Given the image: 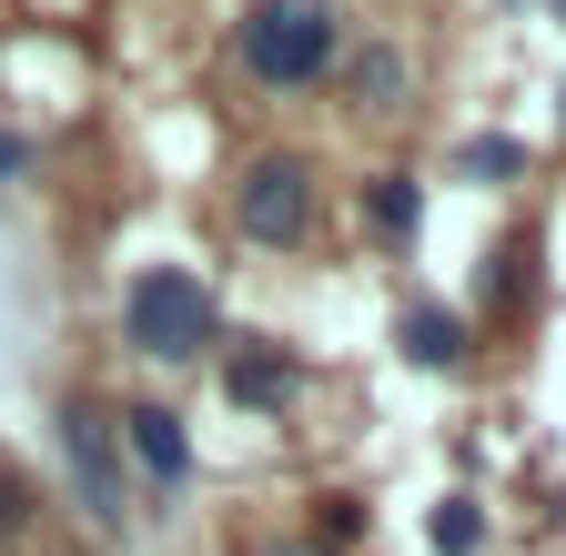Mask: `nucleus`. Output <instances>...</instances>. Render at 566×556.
<instances>
[{"mask_svg":"<svg viewBox=\"0 0 566 556\" xmlns=\"http://www.w3.org/2000/svg\"><path fill=\"white\" fill-rule=\"evenodd\" d=\"M122 344H132V355H153V365L212 355V294L192 284L182 263H142L132 294H122Z\"/></svg>","mask_w":566,"mask_h":556,"instance_id":"1","label":"nucleus"},{"mask_svg":"<svg viewBox=\"0 0 566 556\" xmlns=\"http://www.w3.org/2000/svg\"><path fill=\"white\" fill-rule=\"evenodd\" d=\"M334 51H344V31H334L324 0H253V11H243V72L273 82V92L324 82Z\"/></svg>","mask_w":566,"mask_h":556,"instance_id":"2","label":"nucleus"},{"mask_svg":"<svg viewBox=\"0 0 566 556\" xmlns=\"http://www.w3.org/2000/svg\"><path fill=\"white\" fill-rule=\"evenodd\" d=\"M233 223L243 243H304L314 233V162L304 153H253L233 182Z\"/></svg>","mask_w":566,"mask_h":556,"instance_id":"3","label":"nucleus"},{"mask_svg":"<svg viewBox=\"0 0 566 556\" xmlns=\"http://www.w3.org/2000/svg\"><path fill=\"white\" fill-rule=\"evenodd\" d=\"M61 455H71V485H82L92 526H102V536H132V506H122V436H112V415L71 405V415H61Z\"/></svg>","mask_w":566,"mask_h":556,"instance_id":"4","label":"nucleus"},{"mask_svg":"<svg viewBox=\"0 0 566 556\" xmlns=\"http://www.w3.org/2000/svg\"><path fill=\"white\" fill-rule=\"evenodd\" d=\"M122 455L153 475V485H182V475H192V436H182L172 405H132V415H122Z\"/></svg>","mask_w":566,"mask_h":556,"instance_id":"5","label":"nucleus"},{"mask_svg":"<svg viewBox=\"0 0 566 556\" xmlns=\"http://www.w3.org/2000/svg\"><path fill=\"white\" fill-rule=\"evenodd\" d=\"M223 395H233V405H263V415H273L283 395H294V365H283V355H233V365H223Z\"/></svg>","mask_w":566,"mask_h":556,"instance_id":"6","label":"nucleus"},{"mask_svg":"<svg viewBox=\"0 0 566 556\" xmlns=\"http://www.w3.org/2000/svg\"><path fill=\"white\" fill-rule=\"evenodd\" d=\"M405 355H415V365H455V355H465V324H455L446 304H415V314H405Z\"/></svg>","mask_w":566,"mask_h":556,"instance_id":"7","label":"nucleus"},{"mask_svg":"<svg viewBox=\"0 0 566 556\" xmlns=\"http://www.w3.org/2000/svg\"><path fill=\"white\" fill-rule=\"evenodd\" d=\"M395 92H405V61L395 51H365V61H354V102H365V112H395Z\"/></svg>","mask_w":566,"mask_h":556,"instance_id":"8","label":"nucleus"},{"mask_svg":"<svg viewBox=\"0 0 566 556\" xmlns=\"http://www.w3.org/2000/svg\"><path fill=\"white\" fill-rule=\"evenodd\" d=\"M365 213H375L385 233H415V213H424V202H415V182H405V172H385V182L365 192Z\"/></svg>","mask_w":566,"mask_h":556,"instance_id":"9","label":"nucleus"},{"mask_svg":"<svg viewBox=\"0 0 566 556\" xmlns=\"http://www.w3.org/2000/svg\"><path fill=\"white\" fill-rule=\"evenodd\" d=\"M475 536H485V516L455 496V506H436V556H475Z\"/></svg>","mask_w":566,"mask_h":556,"instance_id":"10","label":"nucleus"},{"mask_svg":"<svg viewBox=\"0 0 566 556\" xmlns=\"http://www.w3.org/2000/svg\"><path fill=\"white\" fill-rule=\"evenodd\" d=\"M465 172H475V182H485V172L506 182V172H526V153H516V143H465Z\"/></svg>","mask_w":566,"mask_h":556,"instance_id":"11","label":"nucleus"},{"mask_svg":"<svg viewBox=\"0 0 566 556\" xmlns=\"http://www.w3.org/2000/svg\"><path fill=\"white\" fill-rule=\"evenodd\" d=\"M354 526H365V506H354V496H324V516H314V536H334V546H344Z\"/></svg>","mask_w":566,"mask_h":556,"instance_id":"12","label":"nucleus"},{"mask_svg":"<svg viewBox=\"0 0 566 556\" xmlns=\"http://www.w3.org/2000/svg\"><path fill=\"white\" fill-rule=\"evenodd\" d=\"M21 516H31V485H21V475H0V536H11Z\"/></svg>","mask_w":566,"mask_h":556,"instance_id":"13","label":"nucleus"},{"mask_svg":"<svg viewBox=\"0 0 566 556\" xmlns=\"http://www.w3.org/2000/svg\"><path fill=\"white\" fill-rule=\"evenodd\" d=\"M21 162H31V153H21V143H11V132H0V172H21Z\"/></svg>","mask_w":566,"mask_h":556,"instance_id":"14","label":"nucleus"},{"mask_svg":"<svg viewBox=\"0 0 566 556\" xmlns=\"http://www.w3.org/2000/svg\"><path fill=\"white\" fill-rule=\"evenodd\" d=\"M556 11H566V0H556Z\"/></svg>","mask_w":566,"mask_h":556,"instance_id":"15","label":"nucleus"}]
</instances>
